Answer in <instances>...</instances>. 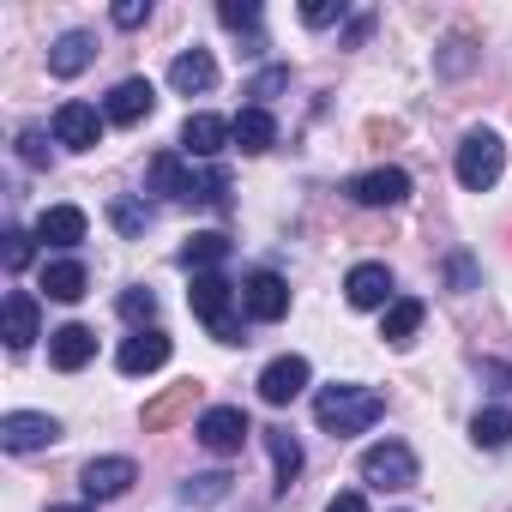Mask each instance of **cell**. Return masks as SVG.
<instances>
[{
	"label": "cell",
	"mask_w": 512,
	"mask_h": 512,
	"mask_svg": "<svg viewBox=\"0 0 512 512\" xmlns=\"http://www.w3.org/2000/svg\"><path fill=\"white\" fill-rule=\"evenodd\" d=\"M350 7H344V0H308V7H302V25H314V31H326V25H338Z\"/></svg>",
	"instance_id": "d6a6232c"
},
{
	"label": "cell",
	"mask_w": 512,
	"mask_h": 512,
	"mask_svg": "<svg viewBox=\"0 0 512 512\" xmlns=\"http://www.w3.org/2000/svg\"><path fill=\"white\" fill-rule=\"evenodd\" d=\"M43 290H49L55 302H79V296H85V266H79V260H49V266H43Z\"/></svg>",
	"instance_id": "484cf974"
},
{
	"label": "cell",
	"mask_w": 512,
	"mask_h": 512,
	"mask_svg": "<svg viewBox=\"0 0 512 512\" xmlns=\"http://www.w3.org/2000/svg\"><path fill=\"white\" fill-rule=\"evenodd\" d=\"M55 139L73 145V151H97V139H103V115H97L91 103H61V109H55Z\"/></svg>",
	"instance_id": "7c38bea8"
},
{
	"label": "cell",
	"mask_w": 512,
	"mask_h": 512,
	"mask_svg": "<svg viewBox=\"0 0 512 512\" xmlns=\"http://www.w3.org/2000/svg\"><path fill=\"white\" fill-rule=\"evenodd\" d=\"M61 440V422L43 416V410H13V416H0V446L7 452H43Z\"/></svg>",
	"instance_id": "8992f818"
},
{
	"label": "cell",
	"mask_w": 512,
	"mask_h": 512,
	"mask_svg": "<svg viewBox=\"0 0 512 512\" xmlns=\"http://www.w3.org/2000/svg\"><path fill=\"white\" fill-rule=\"evenodd\" d=\"M416 476L422 470H416V452L404 440H380L362 452V482H374V488H410Z\"/></svg>",
	"instance_id": "5b68a950"
},
{
	"label": "cell",
	"mask_w": 512,
	"mask_h": 512,
	"mask_svg": "<svg viewBox=\"0 0 512 512\" xmlns=\"http://www.w3.org/2000/svg\"><path fill=\"white\" fill-rule=\"evenodd\" d=\"M470 61H476V55H470V43H464V37H452V43H446V55H440V73H464Z\"/></svg>",
	"instance_id": "f35d334b"
},
{
	"label": "cell",
	"mask_w": 512,
	"mask_h": 512,
	"mask_svg": "<svg viewBox=\"0 0 512 512\" xmlns=\"http://www.w3.org/2000/svg\"><path fill=\"white\" fill-rule=\"evenodd\" d=\"M253 428H247V410H235V404H217V410H205L199 416V440L217 452V458H229V452H241V440H247Z\"/></svg>",
	"instance_id": "9c48e42d"
},
{
	"label": "cell",
	"mask_w": 512,
	"mask_h": 512,
	"mask_svg": "<svg viewBox=\"0 0 512 512\" xmlns=\"http://www.w3.org/2000/svg\"><path fill=\"white\" fill-rule=\"evenodd\" d=\"M163 362H169V338H163L157 326L121 338V350H115V368H121V374H157Z\"/></svg>",
	"instance_id": "5bb4252c"
},
{
	"label": "cell",
	"mask_w": 512,
	"mask_h": 512,
	"mask_svg": "<svg viewBox=\"0 0 512 512\" xmlns=\"http://www.w3.org/2000/svg\"><path fill=\"white\" fill-rule=\"evenodd\" d=\"M326 512H368V500H362V494H356V488H350V494H338V500H332V506H326Z\"/></svg>",
	"instance_id": "60d3db41"
},
{
	"label": "cell",
	"mask_w": 512,
	"mask_h": 512,
	"mask_svg": "<svg viewBox=\"0 0 512 512\" xmlns=\"http://www.w3.org/2000/svg\"><path fill=\"white\" fill-rule=\"evenodd\" d=\"M181 145H187V157H217L223 145H229V121L223 115H187V127H181Z\"/></svg>",
	"instance_id": "603a6c76"
},
{
	"label": "cell",
	"mask_w": 512,
	"mask_h": 512,
	"mask_svg": "<svg viewBox=\"0 0 512 512\" xmlns=\"http://www.w3.org/2000/svg\"><path fill=\"white\" fill-rule=\"evenodd\" d=\"M458 181L470 187V193H482V187H494L500 181V169H506V145L488 133V127H476V133H464L458 139Z\"/></svg>",
	"instance_id": "277c9868"
},
{
	"label": "cell",
	"mask_w": 512,
	"mask_h": 512,
	"mask_svg": "<svg viewBox=\"0 0 512 512\" xmlns=\"http://www.w3.org/2000/svg\"><path fill=\"white\" fill-rule=\"evenodd\" d=\"M217 19L229 31H253V25H260V7H253V0H217Z\"/></svg>",
	"instance_id": "1f68e13d"
},
{
	"label": "cell",
	"mask_w": 512,
	"mask_h": 512,
	"mask_svg": "<svg viewBox=\"0 0 512 512\" xmlns=\"http://www.w3.org/2000/svg\"><path fill=\"white\" fill-rule=\"evenodd\" d=\"M151 187L181 199V205H229V169H217V163L211 169H187L175 151H163L151 163Z\"/></svg>",
	"instance_id": "6da1fadb"
},
{
	"label": "cell",
	"mask_w": 512,
	"mask_h": 512,
	"mask_svg": "<svg viewBox=\"0 0 512 512\" xmlns=\"http://www.w3.org/2000/svg\"><path fill=\"white\" fill-rule=\"evenodd\" d=\"M91 356H97V332H91V326H61V332H49V362H55L61 374H79Z\"/></svg>",
	"instance_id": "e0dca14e"
},
{
	"label": "cell",
	"mask_w": 512,
	"mask_h": 512,
	"mask_svg": "<svg viewBox=\"0 0 512 512\" xmlns=\"http://www.w3.org/2000/svg\"><path fill=\"white\" fill-rule=\"evenodd\" d=\"M49 512H91V506H49Z\"/></svg>",
	"instance_id": "7bdbcfd3"
},
{
	"label": "cell",
	"mask_w": 512,
	"mask_h": 512,
	"mask_svg": "<svg viewBox=\"0 0 512 512\" xmlns=\"http://www.w3.org/2000/svg\"><path fill=\"white\" fill-rule=\"evenodd\" d=\"M344 296H350V308H392V272L380 260H368L344 278Z\"/></svg>",
	"instance_id": "2e32d148"
},
{
	"label": "cell",
	"mask_w": 512,
	"mask_h": 512,
	"mask_svg": "<svg viewBox=\"0 0 512 512\" xmlns=\"http://www.w3.org/2000/svg\"><path fill=\"white\" fill-rule=\"evenodd\" d=\"M151 103H157V91H151V79H121L115 91H109V121L115 127H133V121H145L151 115Z\"/></svg>",
	"instance_id": "ffe728a7"
},
{
	"label": "cell",
	"mask_w": 512,
	"mask_h": 512,
	"mask_svg": "<svg viewBox=\"0 0 512 512\" xmlns=\"http://www.w3.org/2000/svg\"><path fill=\"white\" fill-rule=\"evenodd\" d=\"M151 19V0H115V25L121 31H139Z\"/></svg>",
	"instance_id": "d590c367"
},
{
	"label": "cell",
	"mask_w": 512,
	"mask_h": 512,
	"mask_svg": "<svg viewBox=\"0 0 512 512\" xmlns=\"http://www.w3.org/2000/svg\"><path fill=\"white\" fill-rule=\"evenodd\" d=\"M109 217H115V229H121V235H145V229H151V211H145L139 199H115V205H109Z\"/></svg>",
	"instance_id": "f546056e"
},
{
	"label": "cell",
	"mask_w": 512,
	"mask_h": 512,
	"mask_svg": "<svg viewBox=\"0 0 512 512\" xmlns=\"http://www.w3.org/2000/svg\"><path fill=\"white\" fill-rule=\"evenodd\" d=\"M133 458H91L85 470H79V488L91 494V500H121L127 488H133Z\"/></svg>",
	"instance_id": "8fae6325"
},
{
	"label": "cell",
	"mask_w": 512,
	"mask_h": 512,
	"mask_svg": "<svg viewBox=\"0 0 512 512\" xmlns=\"http://www.w3.org/2000/svg\"><path fill=\"white\" fill-rule=\"evenodd\" d=\"M31 241H37V235L7 229V272H25V266H31Z\"/></svg>",
	"instance_id": "e575fe53"
},
{
	"label": "cell",
	"mask_w": 512,
	"mask_h": 512,
	"mask_svg": "<svg viewBox=\"0 0 512 512\" xmlns=\"http://www.w3.org/2000/svg\"><path fill=\"white\" fill-rule=\"evenodd\" d=\"M350 199H356V205H404V199H410V175L392 169V163H386V169H368V175L350 181Z\"/></svg>",
	"instance_id": "4fadbf2b"
},
{
	"label": "cell",
	"mask_w": 512,
	"mask_h": 512,
	"mask_svg": "<svg viewBox=\"0 0 512 512\" xmlns=\"http://www.w3.org/2000/svg\"><path fill=\"white\" fill-rule=\"evenodd\" d=\"M169 85H175L181 97H205V91L217 85V61H211L205 49H187V55H175V67H169Z\"/></svg>",
	"instance_id": "7402d4cb"
},
{
	"label": "cell",
	"mask_w": 512,
	"mask_h": 512,
	"mask_svg": "<svg viewBox=\"0 0 512 512\" xmlns=\"http://www.w3.org/2000/svg\"><path fill=\"white\" fill-rule=\"evenodd\" d=\"M85 229H91V223H85V211H79V205H49V211L37 217V229H31V235H37L43 247H79V241H85Z\"/></svg>",
	"instance_id": "9a60e30c"
},
{
	"label": "cell",
	"mask_w": 512,
	"mask_h": 512,
	"mask_svg": "<svg viewBox=\"0 0 512 512\" xmlns=\"http://www.w3.org/2000/svg\"><path fill=\"white\" fill-rule=\"evenodd\" d=\"M368 31H374V13H356V19H350V31H344V43L356 49V43H368Z\"/></svg>",
	"instance_id": "ab89813d"
},
{
	"label": "cell",
	"mask_w": 512,
	"mask_h": 512,
	"mask_svg": "<svg viewBox=\"0 0 512 512\" xmlns=\"http://www.w3.org/2000/svg\"><path fill=\"white\" fill-rule=\"evenodd\" d=\"M380 416H386V398L374 386H320V398H314V422L326 434H338V440L374 428Z\"/></svg>",
	"instance_id": "7a4b0ae2"
},
{
	"label": "cell",
	"mask_w": 512,
	"mask_h": 512,
	"mask_svg": "<svg viewBox=\"0 0 512 512\" xmlns=\"http://www.w3.org/2000/svg\"><path fill=\"white\" fill-rule=\"evenodd\" d=\"M199 392H205L199 380H181V386L157 392V398L145 404V416H139V422H145V434H163V428H175L181 416H193V410H199Z\"/></svg>",
	"instance_id": "ba28073f"
},
{
	"label": "cell",
	"mask_w": 512,
	"mask_h": 512,
	"mask_svg": "<svg viewBox=\"0 0 512 512\" xmlns=\"http://www.w3.org/2000/svg\"><path fill=\"white\" fill-rule=\"evenodd\" d=\"M422 314H428V308H422V302H416V296H398V302H392V308H386V326H380V338H386V344H398V350H404V344H410V338H416V326H422Z\"/></svg>",
	"instance_id": "d4e9b609"
},
{
	"label": "cell",
	"mask_w": 512,
	"mask_h": 512,
	"mask_svg": "<svg viewBox=\"0 0 512 512\" xmlns=\"http://www.w3.org/2000/svg\"><path fill=\"white\" fill-rule=\"evenodd\" d=\"M121 320H133V326L151 332V320H157V296H151V290H127V296H121Z\"/></svg>",
	"instance_id": "4dcf8cb0"
},
{
	"label": "cell",
	"mask_w": 512,
	"mask_h": 512,
	"mask_svg": "<svg viewBox=\"0 0 512 512\" xmlns=\"http://www.w3.org/2000/svg\"><path fill=\"white\" fill-rule=\"evenodd\" d=\"M175 260L199 278V272H211V266H223L229 260V235H217V229H205V235H187V247L175 253Z\"/></svg>",
	"instance_id": "cb8c5ba5"
},
{
	"label": "cell",
	"mask_w": 512,
	"mask_h": 512,
	"mask_svg": "<svg viewBox=\"0 0 512 512\" xmlns=\"http://www.w3.org/2000/svg\"><path fill=\"white\" fill-rule=\"evenodd\" d=\"M266 446H272V464H278V488H290L302 476V446L290 428H266Z\"/></svg>",
	"instance_id": "83f0119b"
},
{
	"label": "cell",
	"mask_w": 512,
	"mask_h": 512,
	"mask_svg": "<svg viewBox=\"0 0 512 512\" xmlns=\"http://www.w3.org/2000/svg\"><path fill=\"white\" fill-rule=\"evenodd\" d=\"M284 85H290V67H266L260 79H253V85H247V97H260V109H266V97H278Z\"/></svg>",
	"instance_id": "836d02e7"
},
{
	"label": "cell",
	"mask_w": 512,
	"mask_h": 512,
	"mask_svg": "<svg viewBox=\"0 0 512 512\" xmlns=\"http://www.w3.org/2000/svg\"><path fill=\"white\" fill-rule=\"evenodd\" d=\"M470 440L482 446V452H500V446H512V410H476V422H470Z\"/></svg>",
	"instance_id": "4316f807"
},
{
	"label": "cell",
	"mask_w": 512,
	"mask_h": 512,
	"mask_svg": "<svg viewBox=\"0 0 512 512\" xmlns=\"http://www.w3.org/2000/svg\"><path fill=\"white\" fill-rule=\"evenodd\" d=\"M91 61H97V37H91V31H67V37H55V49H49V73H55V79H79Z\"/></svg>",
	"instance_id": "d6986e66"
},
{
	"label": "cell",
	"mask_w": 512,
	"mask_h": 512,
	"mask_svg": "<svg viewBox=\"0 0 512 512\" xmlns=\"http://www.w3.org/2000/svg\"><path fill=\"white\" fill-rule=\"evenodd\" d=\"M308 380H314L308 356H278V362L260 374V398H266V404H290V398L308 392Z\"/></svg>",
	"instance_id": "30bf717a"
},
{
	"label": "cell",
	"mask_w": 512,
	"mask_h": 512,
	"mask_svg": "<svg viewBox=\"0 0 512 512\" xmlns=\"http://www.w3.org/2000/svg\"><path fill=\"white\" fill-rule=\"evenodd\" d=\"M398 133H404L398 121H368V139H398Z\"/></svg>",
	"instance_id": "b9f144b4"
},
{
	"label": "cell",
	"mask_w": 512,
	"mask_h": 512,
	"mask_svg": "<svg viewBox=\"0 0 512 512\" xmlns=\"http://www.w3.org/2000/svg\"><path fill=\"white\" fill-rule=\"evenodd\" d=\"M0 320H7V350H31V344L43 338V314H37V302H31L25 290H13V296H7Z\"/></svg>",
	"instance_id": "ac0fdd59"
},
{
	"label": "cell",
	"mask_w": 512,
	"mask_h": 512,
	"mask_svg": "<svg viewBox=\"0 0 512 512\" xmlns=\"http://www.w3.org/2000/svg\"><path fill=\"white\" fill-rule=\"evenodd\" d=\"M187 308L205 320V332H211L217 344H247V338H241V320H235V290H229V278L199 272L193 290H187Z\"/></svg>",
	"instance_id": "3957f363"
},
{
	"label": "cell",
	"mask_w": 512,
	"mask_h": 512,
	"mask_svg": "<svg viewBox=\"0 0 512 512\" xmlns=\"http://www.w3.org/2000/svg\"><path fill=\"white\" fill-rule=\"evenodd\" d=\"M19 157H25V163H37V169H43V163H49V139H43V133H37V127H25V133H19Z\"/></svg>",
	"instance_id": "74e56055"
},
{
	"label": "cell",
	"mask_w": 512,
	"mask_h": 512,
	"mask_svg": "<svg viewBox=\"0 0 512 512\" xmlns=\"http://www.w3.org/2000/svg\"><path fill=\"white\" fill-rule=\"evenodd\" d=\"M229 482H235L229 470H205V476H187V482H181V500H187V506H217V500L229 494Z\"/></svg>",
	"instance_id": "f1b7e54d"
},
{
	"label": "cell",
	"mask_w": 512,
	"mask_h": 512,
	"mask_svg": "<svg viewBox=\"0 0 512 512\" xmlns=\"http://www.w3.org/2000/svg\"><path fill=\"white\" fill-rule=\"evenodd\" d=\"M229 139H235L247 157H260V151H272V145H278V121H272L260 103H253V109H241V115L229 121Z\"/></svg>",
	"instance_id": "44dd1931"
},
{
	"label": "cell",
	"mask_w": 512,
	"mask_h": 512,
	"mask_svg": "<svg viewBox=\"0 0 512 512\" xmlns=\"http://www.w3.org/2000/svg\"><path fill=\"white\" fill-rule=\"evenodd\" d=\"M241 308H247V320L272 326V320L290 314V284H284L278 272H253V278L241 284Z\"/></svg>",
	"instance_id": "52a82bcc"
},
{
	"label": "cell",
	"mask_w": 512,
	"mask_h": 512,
	"mask_svg": "<svg viewBox=\"0 0 512 512\" xmlns=\"http://www.w3.org/2000/svg\"><path fill=\"white\" fill-rule=\"evenodd\" d=\"M446 278H452V290H476V260H470V253H452Z\"/></svg>",
	"instance_id": "8d00e7d4"
}]
</instances>
